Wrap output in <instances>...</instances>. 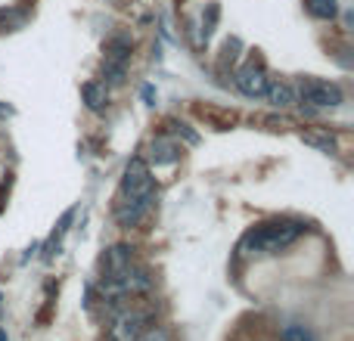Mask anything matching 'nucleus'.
I'll return each mask as SVG.
<instances>
[{
    "mask_svg": "<svg viewBox=\"0 0 354 341\" xmlns=\"http://www.w3.org/2000/svg\"><path fill=\"white\" fill-rule=\"evenodd\" d=\"M156 202V177L149 170L147 159L134 155L124 168V177H122V186H118V199H115V220L118 226L131 230L137 226L143 217L149 214Z\"/></svg>",
    "mask_w": 354,
    "mask_h": 341,
    "instance_id": "f257e3e1",
    "label": "nucleus"
},
{
    "mask_svg": "<svg viewBox=\"0 0 354 341\" xmlns=\"http://www.w3.org/2000/svg\"><path fill=\"white\" fill-rule=\"evenodd\" d=\"M305 233V224L292 217H274L264 224L252 226L243 239H239V251L249 257H268V255H280L289 245H295Z\"/></svg>",
    "mask_w": 354,
    "mask_h": 341,
    "instance_id": "f03ea898",
    "label": "nucleus"
},
{
    "mask_svg": "<svg viewBox=\"0 0 354 341\" xmlns=\"http://www.w3.org/2000/svg\"><path fill=\"white\" fill-rule=\"evenodd\" d=\"M295 99L305 103L308 109H336V106L345 103V93L339 84L324 78H301L295 84Z\"/></svg>",
    "mask_w": 354,
    "mask_h": 341,
    "instance_id": "7ed1b4c3",
    "label": "nucleus"
},
{
    "mask_svg": "<svg viewBox=\"0 0 354 341\" xmlns=\"http://www.w3.org/2000/svg\"><path fill=\"white\" fill-rule=\"evenodd\" d=\"M147 323H149V313L140 311V307H131V304H122L112 311L109 317V326H106V341H137L147 332Z\"/></svg>",
    "mask_w": 354,
    "mask_h": 341,
    "instance_id": "20e7f679",
    "label": "nucleus"
},
{
    "mask_svg": "<svg viewBox=\"0 0 354 341\" xmlns=\"http://www.w3.org/2000/svg\"><path fill=\"white\" fill-rule=\"evenodd\" d=\"M128 62H131V37L118 35L106 43V56H103V84H122L128 75Z\"/></svg>",
    "mask_w": 354,
    "mask_h": 341,
    "instance_id": "39448f33",
    "label": "nucleus"
},
{
    "mask_svg": "<svg viewBox=\"0 0 354 341\" xmlns=\"http://www.w3.org/2000/svg\"><path fill=\"white\" fill-rule=\"evenodd\" d=\"M233 84H236V90L243 93V97L261 99L264 90H268V72H264V66H258V62H245V66L236 72Z\"/></svg>",
    "mask_w": 354,
    "mask_h": 341,
    "instance_id": "423d86ee",
    "label": "nucleus"
},
{
    "mask_svg": "<svg viewBox=\"0 0 354 341\" xmlns=\"http://www.w3.org/2000/svg\"><path fill=\"white\" fill-rule=\"evenodd\" d=\"M134 249L131 245H109L100 257V280H109V276H118L122 270H128L134 264Z\"/></svg>",
    "mask_w": 354,
    "mask_h": 341,
    "instance_id": "0eeeda50",
    "label": "nucleus"
},
{
    "mask_svg": "<svg viewBox=\"0 0 354 341\" xmlns=\"http://www.w3.org/2000/svg\"><path fill=\"white\" fill-rule=\"evenodd\" d=\"M149 159H153L156 168L174 165V162L180 159V146H177L174 140H168V137H156V140L149 143Z\"/></svg>",
    "mask_w": 354,
    "mask_h": 341,
    "instance_id": "6e6552de",
    "label": "nucleus"
},
{
    "mask_svg": "<svg viewBox=\"0 0 354 341\" xmlns=\"http://www.w3.org/2000/svg\"><path fill=\"white\" fill-rule=\"evenodd\" d=\"M264 97H268V103L277 106V109H292V106L299 103V99H295V90L289 84H283V81H268Z\"/></svg>",
    "mask_w": 354,
    "mask_h": 341,
    "instance_id": "1a4fd4ad",
    "label": "nucleus"
},
{
    "mask_svg": "<svg viewBox=\"0 0 354 341\" xmlns=\"http://www.w3.org/2000/svg\"><path fill=\"white\" fill-rule=\"evenodd\" d=\"M81 97H84L87 109L91 112H103L106 109V84H100V81H87L84 87H81Z\"/></svg>",
    "mask_w": 354,
    "mask_h": 341,
    "instance_id": "9d476101",
    "label": "nucleus"
},
{
    "mask_svg": "<svg viewBox=\"0 0 354 341\" xmlns=\"http://www.w3.org/2000/svg\"><path fill=\"white\" fill-rule=\"evenodd\" d=\"M305 10L314 19H333L339 12V3L336 0H305Z\"/></svg>",
    "mask_w": 354,
    "mask_h": 341,
    "instance_id": "9b49d317",
    "label": "nucleus"
},
{
    "mask_svg": "<svg viewBox=\"0 0 354 341\" xmlns=\"http://www.w3.org/2000/svg\"><path fill=\"white\" fill-rule=\"evenodd\" d=\"M280 341H314V335L305 329V326H299V323H289L286 329H283V338Z\"/></svg>",
    "mask_w": 354,
    "mask_h": 341,
    "instance_id": "f8f14e48",
    "label": "nucleus"
},
{
    "mask_svg": "<svg viewBox=\"0 0 354 341\" xmlns=\"http://www.w3.org/2000/svg\"><path fill=\"white\" fill-rule=\"evenodd\" d=\"M72 217H75V211H66V217L59 220V226H56V230H53V236H50V242H47V255H50V251H53V245L59 242V236H62V233L68 230V224H72Z\"/></svg>",
    "mask_w": 354,
    "mask_h": 341,
    "instance_id": "ddd939ff",
    "label": "nucleus"
},
{
    "mask_svg": "<svg viewBox=\"0 0 354 341\" xmlns=\"http://www.w3.org/2000/svg\"><path fill=\"white\" fill-rule=\"evenodd\" d=\"M137 341H171V332L165 326H156V329H147Z\"/></svg>",
    "mask_w": 354,
    "mask_h": 341,
    "instance_id": "4468645a",
    "label": "nucleus"
},
{
    "mask_svg": "<svg viewBox=\"0 0 354 341\" xmlns=\"http://www.w3.org/2000/svg\"><path fill=\"white\" fill-rule=\"evenodd\" d=\"M0 341H10V338H6V332H3V326H0Z\"/></svg>",
    "mask_w": 354,
    "mask_h": 341,
    "instance_id": "2eb2a0df",
    "label": "nucleus"
}]
</instances>
